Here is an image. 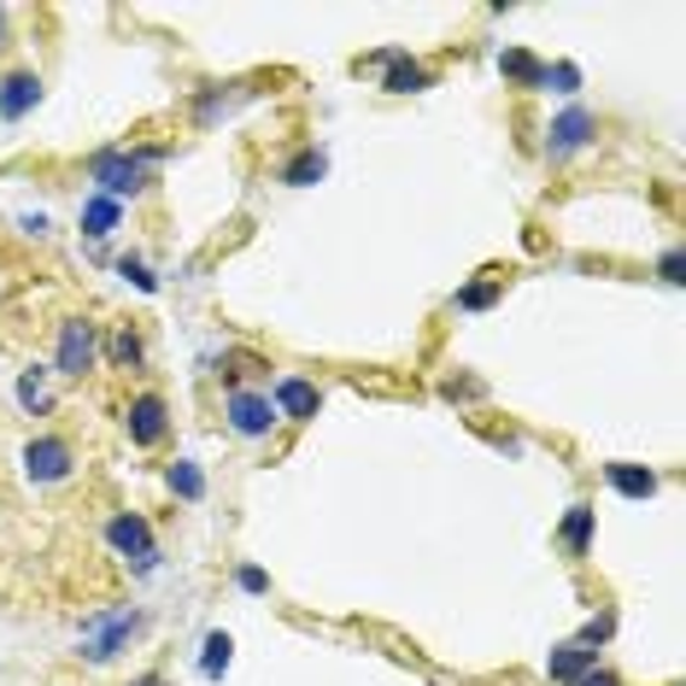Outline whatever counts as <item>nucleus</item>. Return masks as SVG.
I'll return each instance as SVG.
<instances>
[{"label": "nucleus", "mask_w": 686, "mask_h": 686, "mask_svg": "<svg viewBox=\"0 0 686 686\" xmlns=\"http://www.w3.org/2000/svg\"><path fill=\"white\" fill-rule=\"evenodd\" d=\"M153 164H159V153H94L89 159V176L100 182V194L107 200H123V194H141L153 182Z\"/></svg>", "instance_id": "obj_1"}, {"label": "nucleus", "mask_w": 686, "mask_h": 686, "mask_svg": "<svg viewBox=\"0 0 686 686\" xmlns=\"http://www.w3.org/2000/svg\"><path fill=\"white\" fill-rule=\"evenodd\" d=\"M107 539H112V552H123V557H135V569H153V528L141 523V516H112L107 523Z\"/></svg>", "instance_id": "obj_2"}, {"label": "nucleus", "mask_w": 686, "mask_h": 686, "mask_svg": "<svg viewBox=\"0 0 686 686\" xmlns=\"http://www.w3.org/2000/svg\"><path fill=\"white\" fill-rule=\"evenodd\" d=\"M593 130H598V118L587 112V107H569L564 118L552 123V135H546V153L552 159H569V153H581L593 141Z\"/></svg>", "instance_id": "obj_3"}, {"label": "nucleus", "mask_w": 686, "mask_h": 686, "mask_svg": "<svg viewBox=\"0 0 686 686\" xmlns=\"http://www.w3.org/2000/svg\"><path fill=\"white\" fill-rule=\"evenodd\" d=\"M94 364V329L89 323H65L59 329V376H82Z\"/></svg>", "instance_id": "obj_4"}, {"label": "nucleus", "mask_w": 686, "mask_h": 686, "mask_svg": "<svg viewBox=\"0 0 686 686\" xmlns=\"http://www.w3.org/2000/svg\"><path fill=\"white\" fill-rule=\"evenodd\" d=\"M135 634V616H107V622H89V663H112L123 652V639Z\"/></svg>", "instance_id": "obj_5"}, {"label": "nucleus", "mask_w": 686, "mask_h": 686, "mask_svg": "<svg viewBox=\"0 0 686 686\" xmlns=\"http://www.w3.org/2000/svg\"><path fill=\"white\" fill-rule=\"evenodd\" d=\"M270 423H276V405L264 393H235L229 400V428L235 434H270Z\"/></svg>", "instance_id": "obj_6"}, {"label": "nucleus", "mask_w": 686, "mask_h": 686, "mask_svg": "<svg viewBox=\"0 0 686 686\" xmlns=\"http://www.w3.org/2000/svg\"><path fill=\"white\" fill-rule=\"evenodd\" d=\"M24 464H30L36 482H65V475H71V446L65 441H30Z\"/></svg>", "instance_id": "obj_7"}, {"label": "nucleus", "mask_w": 686, "mask_h": 686, "mask_svg": "<svg viewBox=\"0 0 686 686\" xmlns=\"http://www.w3.org/2000/svg\"><path fill=\"white\" fill-rule=\"evenodd\" d=\"M130 441H135V446H159V441H164V400L141 393V400L130 405Z\"/></svg>", "instance_id": "obj_8"}, {"label": "nucleus", "mask_w": 686, "mask_h": 686, "mask_svg": "<svg viewBox=\"0 0 686 686\" xmlns=\"http://www.w3.org/2000/svg\"><path fill=\"white\" fill-rule=\"evenodd\" d=\"M36 100H41V82H36V77L18 71V77L0 82V118H7V123H18V118L36 107Z\"/></svg>", "instance_id": "obj_9"}, {"label": "nucleus", "mask_w": 686, "mask_h": 686, "mask_svg": "<svg viewBox=\"0 0 686 686\" xmlns=\"http://www.w3.org/2000/svg\"><path fill=\"white\" fill-rule=\"evenodd\" d=\"M276 405L287 411V417H317V387H311V382H300V376H282L276 382Z\"/></svg>", "instance_id": "obj_10"}, {"label": "nucleus", "mask_w": 686, "mask_h": 686, "mask_svg": "<svg viewBox=\"0 0 686 686\" xmlns=\"http://www.w3.org/2000/svg\"><path fill=\"white\" fill-rule=\"evenodd\" d=\"M587 669H593V652H587V646H557V652L546 657V675L564 680V686H575Z\"/></svg>", "instance_id": "obj_11"}, {"label": "nucleus", "mask_w": 686, "mask_h": 686, "mask_svg": "<svg viewBox=\"0 0 686 686\" xmlns=\"http://www.w3.org/2000/svg\"><path fill=\"white\" fill-rule=\"evenodd\" d=\"M605 475H611V487H616L622 498H652V493H657V475H652V470H634V464H605Z\"/></svg>", "instance_id": "obj_12"}, {"label": "nucleus", "mask_w": 686, "mask_h": 686, "mask_svg": "<svg viewBox=\"0 0 686 686\" xmlns=\"http://www.w3.org/2000/svg\"><path fill=\"white\" fill-rule=\"evenodd\" d=\"M417 89H428V71L411 65L405 53H387V94H417Z\"/></svg>", "instance_id": "obj_13"}, {"label": "nucleus", "mask_w": 686, "mask_h": 686, "mask_svg": "<svg viewBox=\"0 0 686 686\" xmlns=\"http://www.w3.org/2000/svg\"><path fill=\"white\" fill-rule=\"evenodd\" d=\"M82 229L100 241V235H112L118 229V200H107V194H94L89 205H82Z\"/></svg>", "instance_id": "obj_14"}, {"label": "nucleus", "mask_w": 686, "mask_h": 686, "mask_svg": "<svg viewBox=\"0 0 686 686\" xmlns=\"http://www.w3.org/2000/svg\"><path fill=\"white\" fill-rule=\"evenodd\" d=\"M229 652H235V639L229 634H205V657H200V675L205 680H218L229 669Z\"/></svg>", "instance_id": "obj_15"}, {"label": "nucleus", "mask_w": 686, "mask_h": 686, "mask_svg": "<svg viewBox=\"0 0 686 686\" xmlns=\"http://www.w3.org/2000/svg\"><path fill=\"white\" fill-rule=\"evenodd\" d=\"M564 539H569V552H575V557L587 552V539H593V511H587V505H575V511L564 516Z\"/></svg>", "instance_id": "obj_16"}, {"label": "nucleus", "mask_w": 686, "mask_h": 686, "mask_svg": "<svg viewBox=\"0 0 686 686\" xmlns=\"http://www.w3.org/2000/svg\"><path fill=\"white\" fill-rule=\"evenodd\" d=\"M171 493H176V498H205V475H200V464H189V457H182V464L171 470Z\"/></svg>", "instance_id": "obj_17"}, {"label": "nucleus", "mask_w": 686, "mask_h": 686, "mask_svg": "<svg viewBox=\"0 0 686 686\" xmlns=\"http://www.w3.org/2000/svg\"><path fill=\"white\" fill-rule=\"evenodd\" d=\"M323 171H329L323 153H300L294 164H287V176H282V182H294V189H311V182H317Z\"/></svg>", "instance_id": "obj_18"}, {"label": "nucleus", "mask_w": 686, "mask_h": 686, "mask_svg": "<svg viewBox=\"0 0 686 686\" xmlns=\"http://www.w3.org/2000/svg\"><path fill=\"white\" fill-rule=\"evenodd\" d=\"M498 71L516 77V82H546V71H539L528 53H498Z\"/></svg>", "instance_id": "obj_19"}, {"label": "nucleus", "mask_w": 686, "mask_h": 686, "mask_svg": "<svg viewBox=\"0 0 686 686\" xmlns=\"http://www.w3.org/2000/svg\"><path fill=\"white\" fill-rule=\"evenodd\" d=\"M546 82H552L557 94H575V89H581V71H575V65H557V71H546Z\"/></svg>", "instance_id": "obj_20"}, {"label": "nucleus", "mask_w": 686, "mask_h": 686, "mask_svg": "<svg viewBox=\"0 0 686 686\" xmlns=\"http://www.w3.org/2000/svg\"><path fill=\"white\" fill-rule=\"evenodd\" d=\"M18 400H24L30 411H48V393H41V382H36V376H24V382H18Z\"/></svg>", "instance_id": "obj_21"}, {"label": "nucleus", "mask_w": 686, "mask_h": 686, "mask_svg": "<svg viewBox=\"0 0 686 686\" xmlns=\"http://www.w3.org/2000/svg\"><path fill=\"white\" fill-rule=\"evenodd\" d=\"M112 359H118V364H135V359H141V346H135V335H130V329H123V335L112 341Z\"/></svg>", "instance_id": "obj_22"}, {"label": "nucleus", "mask_w": 686, "mask_h": 686, "mask_svg": "<svg viewBox=\"0 0 686 686\" xmlns=\"http://www.w3.org/2000/svg\"><path fill=\"white\" fill-rule=\"evenodd\" d=\"M493 300V287H464V294H457V305H464V311H482Z\"/></svg>", "instance_id": "obj_23"}, {"label": "nucleus", "mask_w": 686, "mask_h": 686, "mask_svg": "<svg viewBox=\"0 0 686 686\" xmlns=\"http://www.w3.org/2000/svg\"><path fill=\"white\" fill-rule=\"evenodd\" d=\"M123 276H130V282L141 287V294H153V287H159V282L148 276V270H141V264H130V259H123Z\"/></svg>", "instance_id": "obj_24"}, {"label": "nucleus", "mask_w": 686, "mask_h": 686, "mask_svg": "<svg viewBox=\"0 0 686 686\" xmlns=\"http://www.w3.org/2000/svg\"><path fill=\"white\" fill-rule=\"evenodd\" d=\"M270 587V581H264V569H253V564H246L241 569V593H264Z\"/></svg>", "instance_id": "obj_25"}, {"label": "nucleus", "mask_w": 686, "mask_h": 686, "mask_svg": "<svg viewBox=\"0 0 686 686\" xmlns=\"http://www.w3.org/2000/svg\"><path fill=\"white\" fill-rule=\"evenodd\" d=\"M575 686H622V680H616L611 669H587V675H581Z\"/></svg>", "instance_id": "obj_26"}, {"label": "nucleus", "mask_w": 686, "mask_h": 686, "mask_svg": "<svg viewBox=\"0 0 686 686\" xmlns=\"http://www.w3.org/2000/svg\"><path fill=\"white\" fill-rule=\"evenodd\" d=\"M663 282L680 287V253H663Z\"/></svg>", "instance_id": "obj_27"}, {"label": "nucleus", "mask_w": 686, "mask_h": 686, "mask_svg": "<svg viewBox=\"0 0 686 686\" xmlns=\"http://www.w3.org/2000/svg\"><path fill=\"white\" fill-rule=\"evenodd\" d=\"M135 686H164V680H159V675H141V680H135Z\"/></svg>", "instance_id": "obj_28"}, {"label": "nucleus", "mask_w": 686, "mask_h": 686, "mask_svg": "<svg viewBox=\"0 0 686 686\" xmlns=\"http://www.w3.org/2000/svg\"><path fill=\"white\" fill-rule=\"evenodd\" d=\"M0 18H7V12H0Z\"/></svg>", "instance_id": "obj_29"}]
</instances>
